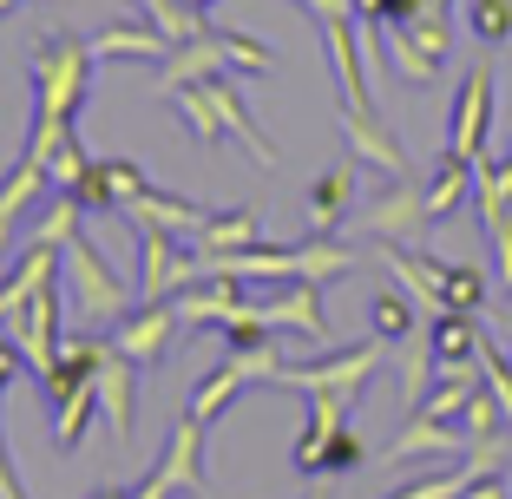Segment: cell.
<instances>
[{"label": "cell", "instance_id": "74e56055", "mask_svg": "<svg viewBox=\"0 0 512 499\" xmlns=\"http://www.w3.org/2000/svg\"><path fill=\"white\" fill-rule=\"evenodd\" d=\"M316 499H329V493H316Z\"/></svg>", "mask_w": 512, "mask_h": 499}, {"label": "cell", "instance_id": "5bb4252c", "mask_svg": "<svg viewBox=\"0 0 512 499\" xmlns=\"http://www.w3.org/2000/svg\"><path fill=\"white\" fill-rule=\"evenodd\" d=\"M473 440H467V427H453V421H434V414H407V427L394 434V447L381 460L388 467H407V460H427V454H467Z\"/></svg>", "mask_w": 512, "mask_h": 499}, {"label": "cell", "instance_id": "7a4b0ae2", "mask_svg": "<svg viewBox=\"0 0 512 499\" xmlns=\"http://www.w3.org/2000/svg\"><path fill=\"white\" fill-rule=\"evenodd\" d=\"M60 276H66V283H60L66 289V309H73L86 329H106V322H119L125 309H132L125 276L99 257V243H92L86 230H73V237L60 243Z\"/></svg>", "mask_w": 512, "mask_h": 499}, {"label": "cell", "instance_id": "52a82bcc", "mask_svg": "<svg viewBox=\"0 0 512 499\" xmlns=\"http://www.w3.org/2000/svg\"><path fill=\"white\" fill-rule=\"evenodd\" d=\"M184 316H178V296L171 303H138L119 316V329H112V342H119V355H132L138 375H151V368L171 362V342H178Z\"/></svg>", "mask_w": 512, "mask_h": 499}, {"label": "cell", "instance_id": "e0dca14e", "mask_svg": "<svg viewBox=\"0 0 512 499\" xmlns=\"http://www.w3.org/2000/svg\"><path fill=\"white\" fill-rule=\"evenodd\" d=\"M237 309H243V289L230 283V276H197V283L178 296L184 329H224V322L237 316Z\"/></svg>", "mask_w": 512, "mask_h": 499}, {"label": "cell", "instance_id": "d6a6232c", "mask_svg": "<svg viewBox=\"0 0 512 499\" xmlns=\"http://www.w3.org/2000/svg\"><path fill=\"white\" fill-rule=\"evenodd\" d=\"M499 184H506V191H512V152L499 158Z\"/></svg>", "mask_w": 512, "mask_h": 499}, {"label": "cell", "instance_id": "9a60e30c", "mask_svg": "<svg viewBox=\"0 0 512 499\" xmlns=\"http://www.w3.org/2000/svg\"><path fill=\"white\" fill-rule=\"evenodd\" d=\"M263 316L276 322V329H296L309 335V342H329V309H322V283H276V296L263 303Z\"/></svg>", "mask_w": 512, "mask_h": 499}, {"label": "cell", "instance_id": "8fae6325", "mask_svg": "<svg viewBox=\"0 0 512 499\" xmlns=\"http://www.w3.org/2000/svg\"><path fill=\"white\" fill-rule=\"evenodd\" d=\"M204 434H211V427L197 421L191 408L171 421L165 447H158V467H151L158 480L171 486V493H204V486H211V473H204Z\"/></svg>", "mask_w": 512, "mask_h": 499}, {"label": "cell", "instance_id": "6da1fadb", "mask_svg": "<svg viewBox=\"0 0 512 499\" xmlns=\"http://www.w3.org/2000/svg\"><path fill=\"white\" fill-rule=\"evenodd\" d=\"M27 79H33V132L20 152L53 165V152L79 132V106H86V86H92V40L40 33L27 53Z\"/></svg>", "mask_w": 512, "mask_h": 499}, {"label": "cell", "instance_id": "4316f807", "mask_svg": "<svg viewBox=\"0 0 512 499\" xmlns=\"http://www.w3.org/2000/svg\"><path fill=\"white\" fill-rule=\"evenodd\" d=\"M480 375H486V388L499 394V408H506V427H512V355L499 342H480Z\"/></svg>", "mask_w": 512, "mask_h": 499}, {"label": "cell", "instance_id": "277c9868", "mask_svg": "<svg viewBox=\"0 0 512 499\" xmlns=\"http://www.w3.org/2000/svg\"><path fill=\"white\" fill-rule=\"evenodd\" d=\"M270 46L250 40V33H230V27H211L204 40L191 46H171V60L158 66V92L171 86H191V79H211V73H270Z\"/></svg>", "mask_w": 512, "mask_h": 499}, {"label": "cell", "instance_id": "d590c367", "mask_svg": "<svg viewBox=\"0 0 512 499\" xmlns=\"http://www.w3.org/2000/svg\"><path fill=\"white\" fill-rule=\"evenodd\" d=\"M499 480H506V499H512V460H506V473H499Z\"/></svg>", "mask_w": 512, "mask_h": 499}, {"label": "cell", "instance_id": "9c48e42d", "mask_svg": "<svg viewBox=\"0 0 512 499\" xmlns=\"http://www.w3.org/2000/svg\"><path fill=\"white\" fill-rule=\"evenodd\" d=\"M427 224H434V217H427V184H414V171H407V178H388V191L362 211V230L375 243H421Z\"/></svg>", "mask_w": 512, "mask_h": 499}, {"label": "cell", "instance_id": "83f0119b", "mask_svg": "<svg viewBox=\"0 0 512 499\" xmlns=\"http://www.w3.org/2000/svg\"><path fill=\"white\" fill-rule=\"evenodd\" d=\"M467 486H473V473H467V460L453 473H434V480H421V486H401L394 499H467Z\"/></svg>", "mask_w": 512, "mask_h": 499}, {"label": "cell", "instance_id": "ffe728a7", "mask_svg": "<svg viewBox=\"0 0 512 499\" xmlns=\"http://www.w3.org/2000/svg\"><path fill=\"white\" fill-rule=\"evenodd\" d=\"M92 60H151V66H165L171 40L151 27V20H138V27H106L99 40H92Z\"/></svg>", "mask_w": 512, "mask_h": 499}, {"label": "cell", "instance_id": "484cf974", "mask_svg": "<svg viewBox=\"0 0 512 499\" xmlns=\"http://www.w3.org/2000/svg\"><path fill=\"white\" fill-rule=\"evenodd\" d=\"M460 427H467V440H493V434H512L506 427V408H499V394L480 381V394L467 401V414H460Z\"/></svg>", "mask_w": 512, "mask_h": 499}, {"label": "cell", "instance_id": "603a6c76", "mask_svg": "<svg viewBox=\"0 0 512 499\" xmlns=\"http://www.w3.org/2000/svg\"><path fill=\"white\" fill-rule=\"evenodd\" d=\"M250 243H263V224H256V204H237V211H224L217 217L211 211V224L197 230V250H250Z\"/></svg>", "mask_w": 512, "mask_h": 499}, {"label": "cell", "instance_id": "4fadbf2b", "mask_svg": "<svg viewBox=\"0 0 512 499\" xmlns=\"http://www.w3.org/2000/svg\"><path fill=\"white\" fill-rule=\"evenodd\" d=\"M335 119H342V138H348V152L362 158V165H375L381 178H407V152H401V138H394L388 125L375 119V112H355V106H342Z\"/></svg>", "mask_w": 512, "mask_h": 499}, {"label": "cell", "instance_id": "e575fe53", "mask_svg": "<svg viewBox=\"0 0 512 499\" xmlns=\"http://www.w3.org/2000/svg\"><path fill=\"white\" fill-rule=\"evenodd\" d=\"M14 7H27V0H0V14H14Z\"/></svg>", "mask_w": 512, "mask_h": 499}, {"label": "cell", "instance_id": "d4e9b609", "mask_svg": "<svg viewBox=\"0 0 512 499\" xmlns=\"http://www.w3.org/2000/svg\"><path fill=\"white\" fill-rule=\"evenodd\" d=\"M467 27L480 46H506L512 40V0H467Z\"/></svg>", "mask_w": 512, "mask_h": 499}, {"label": "cell", "instance_id": "4dcf8cb0", "mask_svg": "<svg viewBox=\"0 0 512 499\" xmlns=\"http://www.w3.org/2000/svg\"><path fill=\"white\" fill-rule=\"evenodd\" d=\"M467 499H506V480H499V473H493V480H473Z\"/></svg>", "mask_w": 512, "mask_h": 499}, {"label": "cell", "instance_id": "ba28073f", "mask_svg": "<svg viewBox=\"0 0 512 499\" xmlns=\"http://www.w3.org/2000/svg\"><path fill=\"white\" fill-rule=\"evenodd\" d=\"M270 368H276V348H250V355H237V348H224V362H217L211 375L197 381V388H191V401H184V408H191L197 421L211 427L217 414H224L230 401H237V394L250 388V381H270Z\"/></svg>", "mask_w": 512, "mask_h": 499}, {"label": "cell", "instance_id": "3957f363", "mask_svg": "<svg viewBox=\"0 0 512 499\" xmlns=\"http://www.w3.org/2000/svg\"><path fill=\"white\" fill-rule=\"evenodd\" d=\"M381 355H388V342L368 335V342H355V348H329V362H276L270 381L276 388H302L309 401H342V408H355L362 388L375 381Z\"/></svg>", "mask_w": 512, "mask_h": 499}, {"label": "cell", "instance_id": "ac0fdd59", "mask_svg": "<svg viewBox=\"0 0 512 499\" xmlns=\"http://www.w3.org/2000/svg\"><path fill=\"white\" fill-rule=\"evenodd\" d=\"M125 224H158V230H204L211 224V211L204 204H191V197H171V191H158V184H145V191L125 204Z\"/></svg>", "mask_w": 512, "mask_h": 499}, {"label": "cell", "instance_id": "5b68a950", "mask_svg": "<svg viewBox=\"0 0 512 499\" xmlns=\"http://www.w3.org/2000/svg\"><path fill=\"white\" fill-rule=\"evenodd\" d=\"M178 230L138 224V303H171L197 283V250H178Z\"/></svg>", "mask_w": 512, "mask_h": 499}, {"label": "cell", "instance_id": "8d00e7d4", "mask_svg": "<svg viewBox=\"0 0 512 499\" xmlns=\"http://www.w3.org/2000/svg\"><path fill=\"white\" fill-rule=\"evenodd\" d=\"M197 7H211V0H197Z\"/></svg>", "mask_w": 512, "mask_h": 499}, {"label": "cell", "instance_id": "836d02e7", "mask_svg": "<svg viewBox=\"0 0 512 499\" xmlns=\"http://www.w3.org/2000/svg\"><path fill=\"white\" fill-rule=\"evenodd\" d=\"M125 493H132V486H106V493H92V499H125Z\"/></svg>", "mask_w": 512, "mask_h": 499}, {"label": "cell", "instance_id": "7402d4cb", "mask_svg": "<svg viewBox=\"0 0 512 499\" xmlns=\"http://www.w3.org/2000/svg\"><path fill=\"white\" fill-rule=\"evenodd\" d=\"M368 329L381 342H407V335H421V303L407 296V289H375V303H368Z\"/></svg>", "mask_w": 512, "mask_h": 499}, {"label": "cell", "instance_id": "f1b7e54d", "mask_svg": "<svg viewBox=\"0 0 512 499\" xmlns=\"http://www.w3.org/2000/svg\"><path fill=\"white\" fill-rule=\"evenodd\" d=\"M86 165H92V158H86V145H79V132H73V138L60 145V152H53L46 178H53V191H73V184H79V171H86Z\"/></svg>", "mask_w": 512, "mask_h": 499}, {"label": "cell", "instance_id": "2e32d148", "mask_svg": "<svg viewBox=\"0 0 512 499\" xmlns=\"http://www.w3.org/2000/svg\"><path fill=\"white\" fill-rule=\"evenodd\" d=\"M427 342H434V362L440 368H480V316H467V309H440V316H427Z\"/></svg>", "mask_w": 512, "mask_h": 499}, {"label": "cell", "instance_id": "1f68e13d", "mask_svg": "<svg viewBox=\"0 0 512 499\" xmlns=\"http://www.w3.org/2000/svg\"><path fill=\"white\" fill-rule=\"evenodd\" d=\"M421 14H427V20H447V27H453V0H427Z\"/></svg>", "mask_w": 512, "mask_h": 499}, {"label": "cell", "instance_id": "f35d334b", "mask_svg": "<svg viewBox=\"0 0 512 499\" xmlns=\"http://www.w3.org/2000/svg\"><path fill=\"white\" fill-rule=\"evenodd\" d=\"M309 499H316V493H309Z\"/></svg>", "mask_w": 512, "mask_h": 499}, {"label": "cell", "instance_id": "8992f818", "mask_svg": "<svg viewBox=\"0 0 512 499\" xmlns=\"http://www.w3.org/2000/svg\"><path fill=\"white\" fill-rule=\"evenodd\" d=\"M66 316H73V309H66V289H60V276H53V283H46L40 296H33V303L20 309V322H14L7 335L20 342V362H27V375H46V368L60 362Z\"/></svg>", "mask_w": 512, "mask_h": 499}, {"label": "cell", "instance_id": "d6986e66", "mask_svg": "<svg viewBox=\"0 0 512 499\" xmlns=\"http://www.w3.org/2000/svg\"><path fill=\"white\" fill-rule=\"evenodd\" d=\"M348 211H355V165H329L309 184V224H316V237H335L348 224Z\"/></svg>", "mask_w": 512, "mask_h": 499}, {"label": "cell", "instance_id": "30bf717a", "mask_svg": "<svg viewBox=\"0 0 512 499\" xmlns=\"http://www.w3.org/2000/svg\"><path fill=\"white\" fill-rule=\"evenodd\" d=\"M486 132H493V66H473L453 92V119H447V152L460 158H480L486 152Z\"/></svg>", "mask_w": 512, "mask_h": 499}, {"label": "cell", "instance_id": "cb8c5ba5", "mask_svg": "<svg viewBox=\"0 0 512 499\" xmlns=\"http://www.w3.org/2000/svg\"><path fill=\"white\" fill-rule=\"evenodd\" d=\"M440 303L480 316V309H486V276L473 270V263H447V257H440Z\"/></svg>", "mask_w": 512, "mask_h": 499}, {"label": "cell", "instance_id": "7c38bea8", "mask_svg": "<svg viewBox=\"0 0 512 499\" xmlns=\"http://www.w3.org/2000/svg\"><path fill=\"white\" fill-rule=\"evenodd\" d=\"M132 381H138V362H132V355H119V342L106 335V355H99V421H106L112 440L132 434V408H138Z\"/></svg>", "mask_w": 512, "mask_h": 499}, {"label": "cell", "instance_id": "44dd1931", "mask_svg": "<svg viewBox=\"0 0 512 499\" xmlns=\"http://www.w3.org/2000/svg\"><path fill=\"white\" fill-rule=\"evenodd\" d=\"M473 197V158H460V152H440V165H434V178H427V217H453L460 204Z\"/></svg>", "mask_w": 512, "mask_h": 499}, {"label": "cell", "instance_id": "f546056e", "mask_svg": "<svg viewBox=\"0 0 512 499\" xmlns=\"http://www.w3.org/2000/svg\"><path fill=\"white\" fill-rule=\"evenodd\" d=\"M20 368H27V362H20V342H14V335H0V394L14 388V375H20Z\"/></svg>", "mask_w": 512, "mask_h": 499}]
</instances>
